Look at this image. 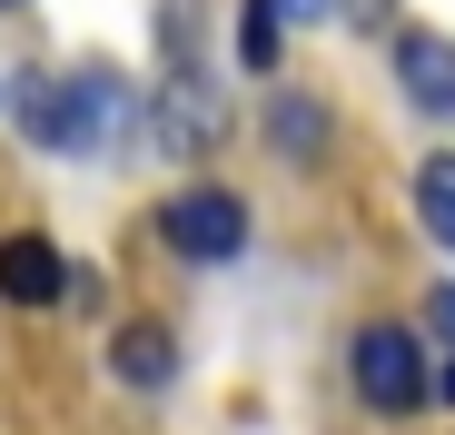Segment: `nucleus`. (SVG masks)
Segmentation results:
<instances>
[{"instance_id":"f257e3e1","label":"nucleus","mask_w":455,"mask_h":435,"mask_svg":"<svg viewBox=\"0 0 455 435\" xmlns=\"http://www.w3.org/2000/svg\"><path fill=\"white\" fill-rule=\"evenodd\" d=\"M129 119V90L109 80V69H69V80H20V129L40 138V149H69V159H90L109 149Z\"/></svg>"},{"instance_id":"f03ea898","label":"nucleus","mask_w":455,"mask_h":435,"mask_svg":"<svg viewBox=\"0 0 455 435\" xmlns=\"http://www.w3.org/2000/svg\"><path fill=\"white\" fill-rule=\"evenodd\" d=\"M356 396H366L376 415H416V406H426V356H416L406 327H366V336H356Z\"/></svg>"},{"instance_id":"7ed1b4c3","label":"nucleus","mask_w":455,"mask_h":435,"mask_svg":"<svg viewBox=\"0 0 455 435\" xmlns=\"http://www.w3.org/2000/svg\"><path fill=\"white\" fill-rule=\"evenodd\" d=\"M159 238H169L179 257H238L248 208L228 198V188H188V198H169V208H159Z\"/></svg>"},{"instance_id":"20e7f679","label":"nucleus","mask_w":455,"mask_h":435,"mask_svg":"<svg viewBox=\"0 0 455 435\" xmlns=\"http://www.w3.org/2000/svg\"><path fill=\"white\" fill-rule=\"evenodd\" d=\"M396 80H406V99L426 119H455V40L445 30H406L396 40Z\"/></svg>"},{"instance_id":"39448f33","label":"nucleus","mask_w":455,"mask_h":435,"mask_svg":"<svg viewBox=\"0 0 455 435\" xmlns=\"http://www.w3.org/2000/svg\"><path fill=\"white\" fill-rule=\"evenodd\" d=\"M0 297L11 307H60L69 297V267L50 238H0Z\"/></svg>"},{"instance_id":"423d86ee","label":"nucleus","mask_w":455,"mask_h":435,"mask_svg":"<svg viewBox=\"0 0 455 435\" xmlns=\"http://www.w3.org/2000/svg\"><path fill=\"white\" fill-rule=\"evenodd\" d=\"M109 367L139 386V396H159L169 376H179V336L169 327H119V346H109Z\"/></svg>"},{"instance_id":"0eeeda50","label":"nucleus","mask_w":455,"mask_h":435,"mask_svg":"<svg viewBox=\"0 0 455 435\" xmlns=\"http://www.w3.org/2000/svg\"><path fill=\"white\" fill-rule=\"evenodd\" d=\"M159 129H169V149H208V138H218V99H208L198 80H179V90L159 99Z\"/></svg>"},{"instance_id":"6e6552de","label":"nucleus","mask_w":455,"mask_h":435,"mask_svg":"<svg viewBox=\"0 0 455 435\" xmlns=\"http://www.w3.org/2000/svg\"><path fill=\"white\" fill-rule=\"evenodd\" d=\"M416 208H426L435 248H455V159H426V169H416Z\"/></svg>"},{"instance_id":"1a4fd4ad","label":"nucleus","mask_w":455,"mask_h":435,"mask_svg":"<svg viewBox=\"0 0 455 435\" xmlns=\"http://www.w3.org/2000/svg\"><path fill=\"white\" fill-rule=\"evenodd\" d=\"M317 138H327V119H317L307 99H277V149H287V159H317Z\"/></svg>"},{"instance_id":"9d476101","label":"nucleus","mask_w":455,"mask_h":435,"mask_svg":"<svg viewBox=\"0 0 455 435\" xmlns=\"http://www.w3.org/2000/svg\"><path fill=\"white\" fill-rule=\"evenodd\" d=\"M238 59H248V69L277 59V11H267V0H248V11H238Z\"/></svg>"},{"instance_id":"9b49d317","label":"nucleus","mask_w":455,"mask_h":435,"mask_svg":"<svg viewBox=\"0 0 455 435\" xmlns=\"http://www.w3.org/2000/svg\"><path fill=\"white\" fill-rule=\"evenodd\" d=\"M426 327H435V336L455 346V287H426Z\"/></svg>"},{"instance_id":"f8f14e48","label":"nucleus","mask_w":455,"mask_h":435,"mask_svg":"<svg viewBox=\"0 0 455 435\" xmlns=\"http://www.w3.org/2000/svg\"><path fill=\"white\" fill-rule=\"evenodd\" d=\"M435 396H445V406H455V356H445V367H435Z\"/></svg>"}]
</instances>
